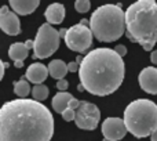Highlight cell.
<instances>
[{
  "mask_svg": "<svg viewBox=\"0 0 157 141\" xmlns=\"http://www.w3.org/2000/svg\"><path fill=\"white\" fill-rule=\"evenodd\" d=\"M75 8L78 13H88L90 8H91V3L88 0H77L75 3Z\"/></svg>",
  "mask_w": 157,
  "mask_h": 141,
  "instance_id": "ffe728a7",
  "label": "cell"
},
{
  "mask_svg": "<svg viewBox=\"0 0 157 141\" xmlns=\"http://www.w3.org/2000/svg\"><path fill=\"white\" fill-rule=\"evenodd\" d=\"M0 65H2V79L4 78V72H6V68L8 66L7 62H0Z\"/></svg>",
  "mask_w": 157,
  "mask_h": 141,
  "instance_id": "83f0119b",
  "label": "cell"
},
{
  "mask_svg": "<svg viewBox=\"0 0 157 141\" xmlns=\"http://www.w3.org/2000/svg\"><path fill=\"white\" fill-rule=\"evenodd\" d=\"M127 38L139 43L144 50L152 51L157 43V3L155 0H138L125 11Z\"/></svg>",
  "mask_w": 157,
  "mask_h": 141,
  "instance_id": "3957f363",
  "label": "cell"
},
{
  "mask_svg": "<svg viewBox=\"0 0 157 141\" xmlns=\"http://www.w3.org/2000/svg\"><path fill=\"white\" fill-rule=\"evenodd\" d=\"M90 29L99 42H116L127 32L125 11L119 4L101 6L90 18Z\"/></svg>",
  "mask_w": 157,
  "mask_h": 141,
  "instance_id": "277c9868",
  "label": "cell"
},
{
  "mask_svg": "<svg viewBox=\"0 0 157 141\" xmlns=\"http://www.w3.org/2000/svg\"><path fill=\"white\" fill-rule=\"evenodd\" d=\"M48 93H50L48 87H47L46 84H36L32 89V97H33V100L41 103L43 100H46V98L48 97Z\"/></svg>",
  "mask_w": 157,
  "mask_h": 141,
  "instance_id": "d6986e66",
  "label": "cell"
},
{
  "mask_svg": "<svg viewBox=\"0 0 157 141\" xmlns=\"http://www.w3.org/2000/svg\"><path fill=\"white\" fill-rule=\"evenodd\" d=\"M44 17L47 19V24L50 25H58L65 18V7L61 3H52L46 8Z\"/></svg>",
  "mask_w": 157,
  "mask_h": 141,
  "instance_id": "5bb4252c",
  "label": "cell"
},
{
  "mask_svg": "<svg viewBox=\"0 0 157 141\" xmlns=\"http://www.w3.org/2000/svg\"><path fill=\"white\" fill-rule=\"evenodd\" d=\"M138 82L144 91L149 94H157V68L155 66L144 68L139 72Z\"/></svg>",
  "mask_w": 157,
  "mask_h": 141,
  "instance_id": "30bf717a",
  "label": "cell"
},
{
  "mask_svg": "<svg viewBox=\"0 0 157 141\" xmlns=\"http://www.w3.org/2000/svg\"><path fill=\"white\" fill-rule=\"evenodd\" d=\"M103 141H110V140H108V139H103Z\"/></svg>",
  "mask_w": 157,
  "mask_h": 141,
  "instance_id": "836d02e7",
  "label": "cell"
},
{
  "mask_svg": "<svg viewBox=\"0 0 157 141\" xmlns=\"http://www.w3.org/2000/svg\"><path fill=\"white\" fill-rule=\"evenodd\" d=\"M48 75H50L48 66L43 65V64H40V62H33L28 66L25 78H26L30 83H33L36 86V84H43V82L46 80Z\"/></svg>",
  "mask_w": 157,
  "mask_h": 141,
  "instance_id": "8fae6325",
  "label": "cell"
},
{
  "mask_svg": "<svg viewBox=\"0 0 157 141\" xmlns=\"http://www.w3.org/2000/svg\"><path fill=\"white\" fill-rule=\"evenodd\" d=\"M14 66H15V68H22L24 62H22V61H17V62H14Z\"/></svg>",
  "mask_w": 157,
  "mask_h": 141,
  "instance_id": "4dcf8cb0",
  "label": "cell"
},
{
  "mask_svg": "<svg viewBox=\"0 0 157 141\" xmlns=\"http://www.w3.org/2000/svg\"><path fill=\"white\" fill-rule=\"evenodd\" d=\"M40 6L39 0H10V7L19 15H29Z\"/></svg>",
  "mask_w": 157,
  "mask_h": 141,
  "instance_id": "4fadbf2b",
  "label": "cell"
},
{
  "mask_svg": "<svg viewBox=\"0 0 157 141\" xmlns=\"http://www.w3.org/2000/svg\"><path fill=\"white\" fill-rule=\"evenodd\" d=\"M66 32H68V29H65V28H63V29H61V30H59V36H61V38H63V39H65Z\"/></svg>",
  "mask_w": 157,
  "mask_h": 141,
  "instance_id": "f546056e",
  "label": "cell"
},
{
  "mask_svg": "<svg viewBox=\"0 0 157 141\" xmlns=\"http://www.w3.org/2000/svg\"><path fill=\"white\" fill-rule=\"evenodd\" d=\"M150 140H152V141H157V130L152 134V136H150Z\"/></svg>",
  "mask_w": 157,
  "mask_h": 141,
  "instance_id": "1f68e13d",
  "label": "cell"
},
{
  "mask_svg": "<svg viewBox=\"0 0 157 141\" xmlns=\"http://www.w3.org/2000/svg\"><path fill=\"white\" fill-rule=\"evenodd\" d=\"M62 118H63V120H66V122L75 120V119H76V111H73V109L68 108L66 111L62 112Z\"/></svg>",
  "mask_w": 157,
  "mask_h": 141,
  "instance_id": "44dd1931",
  "label": "cell"
},
{
  "mask_svg": "<svg viewBox=\"0 0 157 141\" xmlns=\"http://www.w3.org/2000/svg\"><path fill=\"white\" fill-rule=\"evenodd\" d=\"M124 123L136 139L152 136L157 130V104L147 98L134 100L124 109Z\"/></svg>",
  "mask_w": 157,
  "mask_h": 141,
  "instance_id": "5b68a950",
  "label": "cell"
},
{
  "mask_svg": "<svg viewBox=\"0 0 157 141\" xmlns=\"http://www.w3.org/2000/svg\"><path fill=\"white\" fill-rule=\"evenodd\" d=\"M77 90H78V91H84V90H86V89H84V86H83V84H78V86H77Z\"/></svg>",
  "mask_w": 157,
  "mask_h": 141,
  "instance_id": "d6a6232c",
  "label": "cell"
},
{
  "mask_svg": "<svg viewBox=\"0 0 157 141\" xmlns=\"http://www.w3.org/2000/svg\"><path fill=\"white\" fill-rule=\"evenodd\" d=\"M128 133V129L124 123V119L120 118H106L102 123V134L105 139L110 141H119L124 139Z\"/></svg>",
  "mask_w": 157,
  "mask_h": 141,
  "instance_id": "9c48e42d",
  "label": "cell"
},
{
  "mask_svg": "<svg viewBox=\"0 0 157 141\" xmlns=\"http://www.w3.org/2000/svg\"><path fill=\"white\" fill-rule=\"evenodd\" d=\"M54 118L36 100L17 98L0 109V141H51Z\"/></svg>",
  "mask_w": 157,
  "mask_h": 141,
  "instance_id": "6da1fadb",
  "label": "cell"
},
{
  "mask_svg": "<svg viewBox=\"0 0 157 141\" xmlns=\"http://www.w3.org/2000/svg\"><path fill=\"white\" fill-rule=\"evenodd\" d=\"M68 87H69V83L66 79H61V80L57 82V89L59 90V91H65Z\"/></svg>",
  "mask_w": 157,
  "mask_h": 141,
  "instance_id": "7402d4cb",
  "label": "cell"
},
{
  "mask_svg": "<svg viewBox=\"0 0 157 141\" xmlns=\"http://www.w3.org/2000/svg\"><path fill=\"white\" fill-rule=\"evenodd\" d=\"M73 98L75 97L71 94V93L59 91V93H57V94L54 95V98H52V101H51V105H52V108H54L55 112H58V114L62 115V112L68 109L69 103H71Z\"/></svg>",
  "mask_w": 157,
  "mask_h": 141,
  "instance_id": "9a60e30c",
  "label": "cell"
},
{
  "mask_svg": "<svg viewBox=\"0 0 157 141\" xmlns=\"http://www.w3.org/2000/svg\"><path fill=\"white\" fill-rule=\"evenodd\" d=\"M28 54H29V49L26 47V44L22 43V42H17V43H13L8 49V57L17 62V61H22L24 62L26 60Z\"/></svg>",
  "mask_w": 157,
  "mask_h": 141,
  "instance_id": "2e32d148",
  "label": "cell"
},
{
  "mask_svg": "<svg viewBox=\"0 0 157 141\" xmlns=\"http://www.w3.org/2000/svg\"><path fill=\"white\" fill-rule=\"evenodd\" d=\"M14 93L18 95V98H26L29 95V93H32L30 90V84L28 79H19L14 83Z\"/></svg>",
  "mask_w": 157,
  "mask_h": 141,
  "instance_id": "ac0fdd59",
  "label": "cell"
},
{
  "mask_svg": "<svg viewBox=\"0 0 157 141\" xmlns=\"http://www.w3.org/2000/svg\"><path fill=\"white\" fill-rule=\"evenodd\" d=\"M0 28L8 36H17L21 32V24L19 18L15 13L10 11L6 15H0Z\"/></svg>",
  "mask_w": 157,
  "mask_h": 141,
  "instance_id": "7c38bea8",
  "label": "cell"
},
{
  "mask_svg": "<svg viewBox=\"0 0 157 141\" xmlns=\"http://www.w3.org/2000/svg\"><path fill=\"white\" fill-rule=\"evenodd\" d=\"M92 35L90 26L83 24L73 25L68 29L65 36V43L69 50L76 53H87L92 44Z\"/></svg>",
  "mask_w": 157,
  "mask_h": 141,
  "instance_id": "52a82bcc",
  "label": "cell"
},
{
  "mask_svg": "<svg viewBox=\"0 0 157 141\" xmlns=\"http://www.w3.org/2000/svg\"><path fill=\"white\" fill-rule=\"evenodd\" d=\"M150 61H152V64L157 65V50L152 51V54H150Z\"/></svg>",
  "mask_w": 157,
  "mask_h": 141,
  "instance_id": "484cf974",
  "label": "cell"
},
{
  "mask_svg": "<svg viewBox=\"0 0 157 141\" xmlns=\"http://www.w3.org/2000/svg\"><path fill=\"white\" fill-rule=\"evenodd\" d=\"M7 13H10V10H8V6H3V7L0 8V15H6Z\"/></svg>",
  "mask_w": 157,
  "mask_h": 141,
  "instance_id": "4316f807",
  "label": "cell"
},
{
  "mask_svg": "<svg viewBox=\"0 0 157 141\" xmlns=\"http://www.w3.org/2000/svg\"><path fill=\"white\" fill-rule=\"evenodd\" d=\"M113 50L117 53V54L120 55V57H124V55L127 54V51H128V50H127V47H125V46H123V44H117V46L114 47Z\"/></svg>",
  "mask_w": 157,
  "mask_h": 141,
  "instance_id": "603a6c76",
  "label": "cell"
},
{
  "mask_svg": "<svg viewBox=\"0 0 157 141\" xmlns=\"http://www.w3.org/2000/svg\"><path fill=\"white\" fill-rule=\"evenodd\" d=\"M68 70H69V72H77V70H80V64H77L76 61L69 62L68 64Z\"/></svg>",
  "mask_w": 157,
  "mask_h": 141,
  "instance_id": "cb8c5ba5",
  "label": "cell"
},
{
  "mask_svg": "<svg viewBox=\"0 0 157 141\" xmlns=\"http://www.w3.org/2000/svg\"><path fill=\"white\" fill-rule=\"evenodd\" d=\"M101 119V112L95 104L88 101H81L80 107L76 111V119L75 123L81 130H94L97 129Z\"/></svg>",
  "mask_w": 157,
  "mask_h": 141,
  "instance_id": "ba28073f",
  "label": "cell"
},
{
  "mask_svg": "<svg viewBox=\"0 0 157 141\" xmlns=\"http://www.w3.org/2000/svg\"><path fill=\"white\" fill-rule=\"evenodd\" d=\"M47 66H48L50 75H51L54 79H57V82L61 80V79H63L66 76V73L69 72L68 65H66L62 60H54V61H51Z\"/></svg>",
  "mask_w": 157,
  "mask_h": 141,
  "instance_id": "e0dca14e",
  "label": "cell"
},
{
  "mask_svg": "<svg viewBox=\"0 0 157 141\" xmlns=\"http://www.w3.org/2000/svg\"><path fill=\"white\" fill-rule=\"evenodd\" d=\"M59 30H57L50 24H43L36 33L35 49H33L35 57L41 60L51 57L59 47Z\"/></svg>",
  "mask_w": 157,
  "mask_h": 141,
  "instance_id": "8992f818",
  "label": "cell"
},
{
  "mask_svg": "<svg viewBox=\"0 0 157 141\" xmlns=\"http://www.w3.org/2000/svg\"><path fill=\"white\" fill-rule=\"evenodd\" d=\"M125 65L113 49L101 47L84 55L80 64V83L88 93L105 97L114 93L124 80Z\"/></svg>",
  "mask_w": 157,
  "mask_h": 141,
  "instance_id": "7a4b0ae2",
  "label": "cell"
},
{
  "mask_svg": "<svg viewBox=\"0 0 157 141\" xmlns=\"http://www.w3.org/2000/svg\"><path fill=\"white\" fill-rule=\"evenodd\" d=\"M80 104H81V101H78L77 98H73V100L69 103V107H68V108L73 109V111H77V108L80 107Z\"/></svg>",
  "mask_w": 157,
  "mask_h": 141,
  "instance_id": "d4e9b609",
  "label": "cell"
},
{
  "mask_svg": "<svg viewBox=\"0 0 157 141\" xmlns=\"http://www.w3.org/2000/svg\"><path fill=\"white\" fill-rule=\"evenodd\" d=\"M25 44H26L28 49H35V42L33 40H26L25 42Z\"/></svg>",
  "mask_w": 157,
  "mask_h": 141,
  "instance_id": "f1b7e54d",
  "label": "cell"
}]
</instances>
